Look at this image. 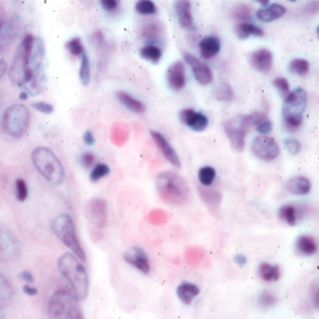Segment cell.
Here are the masks:
<instances>
[{"instance_id": "1", "label": "cell", "mask_w": 319, "mask_h": 319, "mask_svg": "<svg viewBox=\"0 0 319 319\" xmlns=\"http://www.w3.org/2000/svg\"><path fill=\"white\" fill-rule=\"evenodd\" d=\"M58 269L68 287V292L77 300H86L89 294V277L75 255L66 253L58 260Z\"/></svg>"}, {"instance_id": "2", "label": "cell", "mask_w": 319, "mask_h": 319, "mask_svg": "<svg viewBox=\"0 0 319 319\" xmlns=\"http://www.w3.org/2000/svg\"><path fill=\"white\" fill-rule=\"evenodd\" d=\"M155 186L160 198L168 204L184 206L190 201V188L185 179L177 173H160L155 180Z\"/></svg>"}, {"instance_id": "3", "label": "cell", "mask_w": 319, "mask_h": 319, "mask_svg": "<svg viewBox=\"0 0 319 319\" xmlns=\"http://www.w3.org/2000/svg\"><path fill=\"white\" fill-rule=\"evenodd\" d=\"M33 165L50 184L59 185L66 178L65 169L55 153L47 147H38L31 153Z\"/></svg>"}, {"instance_id": "4", "label": "cell", "mask_w": 319, "mask_h": 319, "mask_svg": "<svg viewBox=\"0 0 319 319\" xmlns=\"http://www.w3.org/2000/svg\"><path fill=\"white\" fill-rule=\"evenodd\" d=\"M51 230L56 236L71 249L73 255L81 261H86V255L83 250L76 233V228L71 216L61 214L51 222Z\"/></svg>"}, {"instance_id": "5", "label": "cell", "mask_w": 319, "mask_h": 319, "mask_svg": "<svg viewBox=\"0 0 319 319\" xmlns=\"http://www.w3.org/2000/svg\"><path fill=\"white\" fill-rule=\"evenodd\" d=\"M33 38L30 34H27L23 38L14 55L13 63L9 70V78L13 85L24 86L34 79L28 71V58L32 46Z\"/></svg>"}, {"instance_id": "6", "label": "cell", "mask_w": 319, "mask_h": 319, "mask_svg": "<svg viewBox=\"0 0 319 319\" xmlns=\"http://www.w3.org/2000/svg\"><path fill=\"white\" fill-rule=\"evenodd\" d=\"M71 294L66 290H58L51 296L48 304L50 319H83L81 307Z\"/></svg>"}, {"instance_id": "7", "label": "cell", "mask_w": 319, "mask_h": 319, "mask_svg": "<svg viewBox=\"0 0 319 319\" xmlns=\"http://www.w3.org/2000/svg\"><path fill=\"white\" fill-rule=\"evenodd\" d=\"M29 110L21 103H15L7 108L1 122L2 128L7 134L16 139L25 136L29 128Z\"/></svg>"}, {"instance_id": "8", "label": "cell", "mask_w": 319, "mask_h": 319, "mask_svg": "<svg viewBox=\"0 0 319 319\" xmlns=\"http://www.w3.org/2000/svg\"><path fill=\"white\" fill-rule=\"evenodd\" d=\"M307 96L305 90L297 88L289 93L285 98L283 105V116L286 121V126L289 130L293 131L299 128L303 120V114L306 109Z\"/></svg>"}, {"instance_id": "9", "label": "cell", "mask_w": 319, "mask_h": 319, "mask_svg": "<svg viewBox=\"0 0 319 319\" xmlns=\"http://www.w3.org/2000/svg\"><path fill=\"white\" fill-rule=\"evenodd\" d=\"M251 149L255 156L263 161L275 160L280 153L277 142L272 137L264 135L255 137Z\"/></svg>"}, {"instance_id": "10", "label": "cell", "mask_w": 319, "mask_h": 319, "mask_svg": "<svg viewBox=\"0 0 319 319\" xmlns=\"http://www.w3.org/2000/svg\"><path fill=\"white\" fill-rule=\"evenodd\" d=\"M225 131L231 145L237 152H242L245 146L246 130L243 127L242 116H236L225 123Z\"/></svg>"}, {"instance_id": "11", "label": "cell", "mask_w": 319, "mask_h": 319, "mask_svg": "<svg viewBox=\"0 0 319 319\" xmlns=\"http://www.w3.org/2000/svg\"><path fill=\"white\" fill-rule=\"evenodd\" d=\"M19 252V242L15 235L9 230L0 229V258L5 261L13 260Z\"/></svg>"}, {"instance_id": "12", "label": "cell", "mask_w": 319, "mask_h": 319, "mask_svg": "<svg viewBox=\"0 0 319 319\" xmlns=\"http://www.w3.org/2000/svg\"><path fill=\"white\" fill-rule=\"evenodd\" d=\"M87 214L91 223L98 229H103L108 221V207L102 198L91 199L87 206Z\"/></svg>"}, {"instance_id": "13", "label": "cell", "mask_w": 319, "mask_h": 319, "mask_svg": "<svg viewBox=\"0 0 319 319\" xmlns=\"http://www.w3.org/2000/svg\"><path fill=\"white\" fill-rule=\"evenodd\" d=\"M45 54L46 51L42 38H33L32 46L28 58V71L33 78L37 76V73L44 61Z\"/></svg>"}, {"instance_id": "14", "label": "cell", "mask_w": 319, "mask_h": 319, "mask_svg": "<svg viewBox=\"0 0 319 319\" xmlns=\"http://www.w3.org/2000/svg\"><path fill=\"white\" fill-rule=\"evenodd\" d=\"M186 63L191 66L192 71L197 82L202 85H207L212 82L214 75L211 69L203 63L202 61L198 60V58L192 56L191 54H185L184 57Z\"/></svg>"}, {"instance_id": "15", "label": "cell", "mask_w": 319, "mask_h": 319, "mask_svg": "<svg viewBox=\"0 0 319 319\" xmlns=\"http://www.w3.org/2000/svg\"><path fill=\"white\" fill-rule=\"evenodd\" d=\"M125 260L138 269L142 274H149L150 273V262L146 253L143 249L139 246H134L132 248L128 249V251L124 255Z\"/></svg>"}, {"instance_id": "16", "label": "cell", "mask_w": 319, "mask_h": 319, "mask_svg": "<svg viewBox=\"0 0 319 319\" xmlns=\"http://www.w3.org/2000/svg\"><path fill=\"white\" fill-rule=\"evenodd\" d=\"M180 120L192 130L201 132L208 126V118L204 115L197 113L192 109L183 110L180 115Z\"/></svg>"}, {"instance_id": "17", "label": "cell", "mask_w": 319, "mask_h": 319, "mask_svg": "<svg viewBox=\"0 0 319 319\" xmlns=\"http://www.w3.org/2000/svg\"><path fill=\"white\" fill-rule=\"evenodd\" d=\"M151 137L155 144L158 147L160 152L163 153V155L171 164L176 168H181V161L179 158L178 154L171 145V143L167 141L166 138L163 135L160 134L157 131H151Z\"/></svg>"}, {"instance_id": "18", "label": "cell", "mask_w": 319, "mask_h": 319, "mask_svg": "<svg viewBox=\"0 0 319 319\" xmlns=\"http://www.w3.org/2000/svg\"><path fill=\"white\" fill-rule=\"evenodd\" d=\"M167 81L169 86L175 91H180L185 87V66L182 61H176L168 69Z\"/></svg>"}, {"instance_id": "19", "label": "cell", "mask_w": 319, "mask_h": 319, "mask_svg": "<svg viewBox=\"0 0 319 319\" xmlns=\"http://www.w3.org/2000/svg\"><path fill=\"white\" fill-rule=\"evenodd\" d=\"M273 54L267 49H258L250 56V64L259 72H268L273 66Z\"/></svg>"}, {"instance_id": "20", "label": "cell", "mask_w": 319, "mask_h": 319, "mask_svg": "<svg viewBox=\"0 0 319 319\" xmlns=\"http://www.w3.org/2000/svg\"><path fill=\"white\" fill-rule=\"evenodd\" d=\"M174 8L181 26L184 28L193 27L191 3L187 0H180L175 2Z\"/></svg>"}, {"instance_id": "21", "label": "cell", "mask_w": 319, "mask_h": 319, "mask_svg": "<svg viewBox=\"0 0 319 319\" xmlns=\"http://www.w3.org/2000/svg\"><path fill=\"white\" fill-rule=\"evenodd\" d=\"M287 191L296 196H303L311 190V182L305 176H295L286 184Z\"/></svg>"}, {"instance_id": "22", "label": "cell", "mask_w": 319, "mask_h": 319, "mask_svg": "<svg viewBox=\"0 0 319 319\" xmlns=\"http://www.w3.org/2000/svg\"><path fill=\"white\" fill-rule=\"evenodd\" d=\"M221 49V42L217 37H207L199 42V51L204 59H211L216 57Z\"/></svg>"}, {"instance_id": "23", "label": "cell", "mask_w": 319, "mask_h": 319, "mask_svg": "<svg viewBox=\"0 0 319 319\" xmlns=\"http://www.w3.org/2000/svg\"><path fill=\"white\" fill-rule=\"evenodd\" d=\"M286 12H287V10L285 7L279 5V4H273L267 9L257 11L256 18L260 20L261 22L270 23V22H273V21L281 18L282 16L285 15Z\"/></svg>"}, {"instance_id": "24", "label": "cell", "mask_w": 319, "mask_h": 319, "mask_svg": "<svg viewBox=\"0 0 319 319\" xmlns=\"http://www.w3.org/2000/svg\"><path fill=\"white\" fill-rule=\"evenodd\" d=\"M176 293L183 303L189 305L199 294V288L192 283L185 282L177 287Z\"/></svg>"}, {"instance_id": "25", "label": "cell", "mask_w": 319, "mask_h": 319, "mask_svg": "<svg viewBox=\"0 0 319 319\" xmlns=\"http://www.w3.org/2000/svg\"><path fill=\"white\" fill-rule=\"evenodd\" d=\"M14 38V26L9 21L0 22V51L7 50Z\"/></svg>"}, {"instance_id": "26", "label": "cell", "mask_w": 319, "mask_h": 319, "mask_svg": "<svg viewBox=\"0 0 319 319\" xmlns=\"http://www.w3.org/2000/svg\"><path fill=\"white\" fill-rule=\"evenodd\" d=\"M116 96L118 98V100L127 108L129 109L130 111L137 113V114H141L145 112V106L143 103L141 102L140 100L136 99L133 96H130L128 93L124 92V91H118L116 93Z\"/></svg>"}, {"instance_id": "27", "label": "cell", "mask_w": 319, "mask_h": 319, "mask_svg": "<svg viewBox=\"0 0 319 319\" xmlns=\"http://www.w3.org/2000/svg\"><path fill=\"white\" fill-rule=\"evenodd\" d=\"M296 248L302 255H313L317 250V245L313 237L301 235L296 242Z\"/></svg>"}, {"instance_id": "28", "label": "cell", "mask_w": 319, "mask_h": 319, "mask_svg": "<svg viewBox=\"0 0 319 319\" xmlns=\"http://www.w3.org/2000/svg\"><path fill=\"white\" fill-rule=\"evenodd\" d=\"M258 275L262 280L266 282H276L281 276L280 269L269 263H262L258 268Z\"/></svg>"}, {"instance_id": "29", "label": "cell", "mask_w": 319, "mask_h": 319, "mask_svg": "<svg viewBox=\"0 0 319 319\" xmlns=\"http://www.w3.org/2000/svg\"><path fill=\"white\" fill-rule=\"evenodd\" d=\"M235 34H236L237 38L243 40V39L249 38L251 35H254L256 37H261L264 35V32L261 28L254 26L252 24L242 23L236 26Z\"/></svg>"}, {"instance_id": "30", "label": "cell", "mask_w": 319, "mask_h": 319, "mask_svg": "<svg viewBox=\"0 0 319 319\" xmlns=\"http://www.w3.org/2000/svg\"><path fill=\"white\" fill-rule=\"evenodd\" d=\"M13 298V289L11 283L2 274H0V305L8 306Z\"/></svg>"}, {"instance_id": "31", "label": "cell", "mask_w": 319, "mask_h": 319, "mask_svg": "<svg viewBox=\"0 0 319 319\" xmlns=\"http://www.w3.org/2000/svg\"><path fill=\"white\" fill-rule=\"evenodd\" d=\"M199 194L201 196L202 200L204 201L206 205H208L209 208L211 209H217L219 207L221 202V195L218 192L214 191L211 189H204V188H199Z\"/></svg>"}, {"instance_id": "32", "label": "cell", "mask_w": 319, "mask_h": 319, "mask_svg": "<svg viewBox=\"0 0 319 319\" xmlns=\"http://www.w3.org/2000/svg\"><path fill=\"white\" fill-rule=\"evenodd\" d=\"M140 55L143 59L153 64H157L162 58V51L160 48L155 45L152 44L146 45L143 48H141Z\"/></svg>"}, {"instance_id": "33", "label": "cell", "mask_w": 319, "mask_h": 319, "mask_svg": "<svg viewBox=\"0 0 319 319\" xmlns=\"http://www.w3.org/2000/svg\"><path fill=\"white\" fill-rule=\"evenodd\" d=\"M279 217L288 225L295 226L298 220V211L293 205H284L279 209Z\"/></svg>"}, {"instance_id": "34", "label": "cell", "mask_w": 319, "mask_h": 319, "mask_svg": "<svg viewBox=\"0 0 319 319\" xmlns=\"http://www.w3.org/2000/svg\"><path fill=\"white\" fill-rule=\"evenodd\" d=\"M142 36L148 41H152V42L158 41L160 38H161V36H162L161 26H158L155 23H152V24L147 25L142 29Z\"/></svg>"}, {"instance_id": "35", "label": "cell", "mask_w": 319, "mask_h": 319, "mask_svg": "<svg viewBox=\"0 0 319 319\" xmlns=\"http://www.w3.org/2000/svg\"><path fill=\"white\" fill-rule=\"evenodd\" d=\"M79 76L83 85L87 86L89 84L90 80H91V68H90L89 58L86 55V52H83L82 56V62H81Z\"/></svg>"}, {"instance_id": "36", "label": "cell", "mask_w": 319, "mask_h": 319, "mask_svg": "<svg viewBox=\"0 0 319 319\" xmlns=\"http://www.w3.org/2000/svg\"><path fill=\"white\" fill-rule=\"evenodd\" d=\"M267 117L265 114L262 113H253L251 115H244L242 116V122H243V127L245 128L246 132L249 129H251L252 127L257 126L259 123L266 120Z\"/></svg>"}, {"instance_id": "37", "label": "cell", "mask_w": 319, "mask_h": 319, "mask_svg": "<svg viewBox=\"0 0 319 319\" xmlns=\"http://www.w3.org/2000/svg\"><path fill=\"white\" fill-rule=\"evenodd\" d=\"M310 64L307 60L304 59H294L290 64H289V71H291L294 74L300 75V76H304L306 75L309 71Z\"/></svg>"}, {"instance_id": "38", "label": "cell", "mask_w": 319, "mask_h": 319, "mask_svg": "<svg viewBox=\"0 0 319 319\" xmlns=\"http://www.w3.org/2000/svg\"><path fill=\"white\" fill-rule=\"evenodd\" d=\"M216 174V170L212 167H203L198 171V180L201 185L209 186L215 181Z\"/></svg>"}, {"instance_id": "39", "label": "cell", "mask_w": 319, "mask_h": 319, "mask_svg": "<svg viewBox=\"0 0 319 319\" xmlns=\"http://www.w3.org/2000/svg\"><path fill=\"white\" fill-rule=\"evenodd\" d=\"M66 48L74 57H82L83 52H85L82 39L79 37L71 38V40H69L66 44Z\"/></svg>"}, {"instance_id": "40", "label": "cell", "mask_w": 319, "mask_h": 319, "mask_svg": "<svg viewBox=\"0 0 319 319\" xmlns=\"http://www.w3.org/2000/svg\"><path fill=\"white\" fill-rule=\"evenodd\" d=\"M110 172H111V170H110L108 165L103 164V163H98L93 168L92 172L90 173V180L93 183L98 182L100 179L107 176Z\"/></svg>"}, {"instance_id": "41", "label": "cell", "mask_w": 319, "mask_h": 319, "mask_svg": "<svg viewBox=\"0 0 319 319\" xmlns=\"http://www.w3.org/2000/svg\"><path fill=\"white\" fill-rule=\"evenodd\" d=\"M136 11L142 15H150L156 13V7L150 0H141L136 4Z\"/></svg>"}, {"instance_id": "42", "label": "cell", "mask_w": 319, "mask_h": 319, "mask_svg": "<svg viewBox=\"0 0 319 319\" xmlns=\"http://www.w3.org/2000/svg\"><path fill=\"white\" fill-rule=\"evenodd\" d=\"M15 191H16V198L23 202L28 197V189L26 185V181L23 179H17L15 182Z\"/></svg>"}, {"instance_id": "43", "label": "cell", "mask_w": 319, "mask_h": 319, "mask_svg": "<svg viewBox=\"0 0 319 319\" xmlns=\"http://www.w3.org/2000/svg\"><path fill=\"white\" fill-rule=\"evenodd\" d=\"M277 301V299L275 295H273L270 292H262L259 297H258V303L262 308H271V307L275 306V303Z\"/></svg>"}, {"instance_id": "44", "label": "cell", "mask_w": 319, "mask_h": 319, "mask_svg": "<svg viewBox=\"0 0 319 319\" xmlns=\"http://www.w3.org/2000/svg\"><path fill=\"white\" fill-rule=\"evenodd\" d=\"M233 17L240 21H250L251 20V10L246 5L237 7L233 11Z\"/></svg>"}, {"instance_id": "45", "label": "cell", "mask_w": 319, "mask_h": 319, "mask_svg": "<svg viewBox=\"0 0 319 319\" xmlns=\"http://www.w3.org/2000/svg\"><path fill=\"white\" fill-rule=\"evenodd\" d=\"M274 85L280 92V95H281L282 97L286 98L289 95V93H290L289 83L287 82V79H285V78H276L274 81Z\"/></svg>"}, {"instance_id": "46", "label": "cell", "mask_w": 319, "mask_h": 319, "mask_svg": "<svg viewBox=\"0 0 319 319\" xmlns=\"http://www.w3.org/2000/svg\"><path fill=\"white\" fill-rule=\"evenodd\" d=\"M217 96L224 101H229L232 96H233V93L230 89V86L227 85V84H222L220 87H218V89L217 91Z\"/></svg>"}, {"instance_id": "47", "label": "cell", "mask_w": 319, "mask_h": 319, "mask_svg": "<svg viewBox=\"0 0 319 319\" xmlns=\"http://www.w3.org/2000/svg\"><path fill=\"white\" fill-rule=\"evenodd\" d=\"M81 164L84 169H91L92 167L95 165L96 162V156L94 155V153H90V152H85L81 155Z\"/></svg>"}, {"instance_id": "48", "label": "cell", "mask_w": 319, "mask_h": 319, "mask_svg": "<svg viewBox=\"0 0 319 319\" xmlns=\"http://www.w3.org/2000/svg\"><path fill=\"white\" fill-rule=\"evenodd\" d=\"M33 108L35 109L36 111H38L42 114H46V115H50L52 112H54V106L51 105L50 103L43 102V101H38V102L32 103Z\"/></svg>"}, {"instance_id": "49", "label": "cell", "mask_w": 319, "mask_h": 319, "mask_svg": "<svg viewBox=\"0 0 319 319\" xmlns=\"http://www.w3.org/2000/svg\"><path fill=\"white\" fill-rule=\"evenodd\" d=\"M285 146L287 148L288 153L291 154H297L300 152V143L299 141L295 140V139H287L285 141Z\"/></svg>"}, {"instance_id": "50", "label": "cell", "mask_w": 319, "mask_h": 319, "mask_svg": "<svg viewBox=\"0 0 319 319\" xmlns=\"http://www.w3.org/2000/svg\"><path fill=\"white\" fill-rule=\"evenodd\" d=\"M273 129V124L270 120H264V121L259 123L256 126V130L257 132L261 133V134H268Z\"/></svg>"}, {"instance_id": "51", "label": "cell", "mask_w": 319, "mask_h": 319, "mask_svg": "<svg viewBox=\"0 0 319 319\" xmlns=\"http://www.w3.org/2000/svg\"><path fill=\"white\" fill-rule=\"evenodd\" d=\"M100 4L106 12H114L118 8L119 2L116 0H102Z\"/></svg>"}, {"instance_id": "52", "label": "cell", "mask_w": 319, "mask_h": 319, "mask_svg": "<svg viewBox=\"0 0 319 319\" xmlns=\"http://www.w3.org/2000/svg\"><path fill=\"white\" fill-rule=\"evenodd\" d=\"M83 141L86 145L92 146L95 143V137L93 135V132L91 130H86L83 134Z\"/></svg>"}, {"instance_id": "53", "label": "cell", "mask_w": 319, "mask_h": 319, "mask_svg": "<svg viewBox=\"0 0 319 319\" xmlns=\"http://www.w3.org/2000/svg\"><path fill=\"white\" fill-rule=\"evenodd\" d=\"M19 278L21 280L26 282L28 284H33L34 281H35L32 274L30 272H28V271L21 272V274L19 275Z\"/></svg>"}, {"instance_id": "54", "label": "cell", "mask_w": 319, "mask_h": 319, "mask_svg": "<svg viewBox=\"0 0 319 319\" xmlns=\"http://www.w3.org/2000/svg\"><path fill=\"white\" fill-rule=\"evenodd\" d=\"M23 291H24V293L28 295V296H35L36 294L38 293V289L36 287L29 286V285H25L23 287Z\"/></svg>"}, {"instance_id": "55", "label": "cell", "mask_w": 319, "mask_h": 319, "mask_svg": "<svg viewBox=\"0 0 319 319\" xmlns=\"http://www.w3.org/2000/svg\"><path fill=\"white\" fill-rule=\"evenodd\" d=\"M234 260L236 262L237 264L239 265V266H241V267H243L245 264H246V257L243 255H237L235 257H234Z\"/></svg>"}, {"instance_id": "56", "label": "cell", "mask_w": 319, "mask_h": 319, "mask_svg": "<svg viewBox=\"0 0 319 319\" xmlns=\"http://www.w3.org/2000/svg\"><path fill=\"white\" fill-rule=\"evenodd\" d=\"M7 70H8V66H7L6 62L0 58V79L5 74Z\"/></svg>"}, {"instance_id": "57", "label": "cell", "mask_w": 319, "mask_h": 319, "mask_svg": "<svg viewBox=\"0 0 319 319\" xmlns=\"http://www.w3.org/2000/svg\"><path fill=\"white\" fill-rule=\"evenodd\" d=\"M5 318V312H4V307L0 305V319Z\"/></svg>"}, {"instance_id": "58", "label": "cell", "mask_w": 319, "mask_h": 319, "mask_svg": "<svg viewBox=\"0 0 319 319\" xmlns=\"http://www.w3.org/2000/svg\"><path fill=\"white\" fill-rule=\"evenodd\" d=\"M258 3L261 4L262 6L266 7L268 6L269 1L268 0H265V1H261V0H260V1H258Z\"/></svg>"}]
</instances>
